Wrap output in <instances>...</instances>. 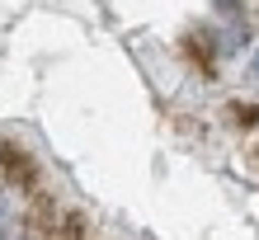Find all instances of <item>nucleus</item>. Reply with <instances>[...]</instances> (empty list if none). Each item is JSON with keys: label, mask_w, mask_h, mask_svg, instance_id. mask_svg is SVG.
<instances>
[{"label": "nucleus", "mask_w": 259, "mask_h": 240, "mask_svg": "<svg viewBox=\"0 0 259 240\" xmlns=\"http://www.w3.org/2000/svg\"><path fill=\"white\" fill-rule=\"evenodd\" d=\"M254 76H259V52H254Z\"/></svg>", "instance_id": "obj_1"}]
</instances>
